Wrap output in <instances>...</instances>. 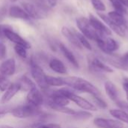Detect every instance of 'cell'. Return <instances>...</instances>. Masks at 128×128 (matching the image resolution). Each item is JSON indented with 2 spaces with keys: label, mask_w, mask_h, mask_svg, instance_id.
I'll use <instances>...</instances> for the list:
<instances>
[{
  "label": "cell",
  "mask_w": 128,
  "mask_h": 128,
  "mask_svg": "<svg viewBox=\"0 0 128 128\" xmlns=\"http://www.w3.org/2000/svg\"><path fill=\"white\" fill-rule=\"evenodd\" d=\"M46 1H47L48 4H49L50 6H52V7L56 6V3H57V0H46Z\"/></svg>",
  "instance_id": "38"
},
{
  "label": "cell",
  "mask_w": 128,
  "mask_h": 128,
  "mask_svg": "<svg viewBox=\"0 0 128 128\" xmlns=\"http://www.w3.org/2000/svg\"><path fill=\"white\" fill-rule=\"evenodd\" d=\"M6 53H7V50L5 45L0 42V60L4 59L5 58Z\"/></svg>",
  "instance_id": "33"
},
{
  "label": "cell",
  "mask_w": 128,
  "mask_h": 128,
  "mask_svg": "<svg viewBox=\"0 0 128 128\" xmlns=\"http://www.w3.org/2000/svg\"><path fill=\"white\" fill-rule=\"evenodd\" d=\"M88 65L89 68L94 71L98 73H113V69L104 63L100 58L92 56L88 59Z\"/></svg>",
  "instance_id": "6"
},
{
  "label": "cell",
  "mask_w": 128,
  "mask_h": 128,
  "mask_svg": "<svg viewBox=\"0 0 128 128\" xmlns=\"http://www.w3.org/2000/svg\"><path fill=\"white\" fill-rule=\"evenodd\" d=\"M46 82L49 86H64L62 77H56L52 76H46Z\"/></svg>",
  "instance_id": "23"
},
{
  "label": "cell",
  "mask_w": 128,
  "mask_h": 128,
  "mask_svg": "<svg viewBox=\"0 0 128 128\" xmlns=\"http://www.w3.org/2000/svg\"><path fill=\"white\" fill-rule=\"evenodd\" d=\"M27 49L22 46V45H18V44H16L14 46V50L16 52V53L20 56L21 58H26L27 57Z\"/></svg>",
  "instance_id": "29"
},
{
  "label": "cell",
  "mask_w": 128,
  "mask_h": 128,
  "mask_svg": "<svg viewBox=\"0 0 128 128\" xmlns=\"http://www.w3.org/2000/svg\"><path fill=\"white\" fill-rule=\"evenodd\" d=\"M73 116L75 117L77 119L86 120V119H88V118H91L92 116V115L90 112H88L82 111V112H76V113Z\"/></svg>",
  "instance_id": "31"
},
{
  "label": "cell",
  "mask_w": 128,
  "mask_h": 128,
  "mask_svg": "<svg viewBox=\"0 0 128 128\" xmlns=\"http://www.w3.org/2000/svg\"><path fill=\"white\" fill-rule=\"evenodd\" d=\"M26 101H27V104L39 108L40 106L43 105L44 99L40 91L38 90L36 87L28 92V94L26 97Z\"/></svg>",
  "instance_id": "9"
},
{
  "label": "cell",
  "mask_w": 128,
  "mask_h": 128,
  "mask_svg": "<svg viewBox=\"0 0 128 128\" xmlns=\"http://www.w3.org/2000/svg\"><path fill=\"white\" fill-rule=\"evenodd\" d=\"M59 48L60 50L62 51V54L64 55V56L68 59V61L76 68H79L80 65H79V62L76 59V58L75 57V56L74 55V53L63 44H59Z\"/></svg>",
  "instance_id": "17"
},
{
  "label": "cell",
  "mask_w": 128,
  "mask_h": 128,
  "mask_svg": "<svg viewBox=\"0 0 128 128\" xmlns=\"http://www.w3.org/2000/svg\"><path fill=\"white\" fill-rule=\"evenodd\" d=\"M62 33L68 40V41H70V43H71L74 46H75L76 47H77L79 49H82V46L81 44L80 43V41H79L76 34L74 33L70 28H68L66 26L62 27Z\"/></svg>",
  "instance_id": "15"
},
{
  "label": "cell",
  "mask_w": 128,
  "mask_h": 128,
  "mask_svg": "<svg viewBox=\"0 0 128 128\" xmlns=\"http://www.w3.org/2000/svg\"><path fill=\"white\" fill-rule=\"evenodd\" d=\"M104 88L107 96L113 101H118V92L113 82L111 81H106L104 84Z\"/></svg>",
  "instance_id": "16"
},
{
  "label": "cell",
  "mask_w": 128,
  "mask_h": 128,
  "mask_svg": "<svg viewBox=\"0 0 128 128\" xmlns=\"http://www.w3.org/2000/svg\"><path fill=\"white\" fill-rule=\"evenodd\" d=\"M89 22L92 25V26L94 28V29L102 37L105 38L107 35H110L112 34V31L110 28L104 25L100 20H99L95 16L90 14H89Z\"/></svg>",
  "instance_id": "7"
},
{
  "label": "cell",
  "mask_w": 128,
  "mask_h": 128,
  "mask_svg": "<svg viewBox=\"0 0 128 128\" xmlns=\"http://www.w3.org/2000/svg\"><path fill=\"white\" fill-rule=\"evenodd\" d=\"M80 43L81 44L82 46L85 47L86 49L88 50H92V45L91 44L89 43V41L88 40V39L82 34V33H79V32H75Z\"/></svg>",
  "instance_id": "25"
},
{
  "label": "cell",
  "mask_w": 128,
  "mask_h": 128,
  "mask_svg": "<svg viewBox=\"0 0 128 128\" xmlns=\"http://www.w3.org/2000/svg\"><path fill=\"white\" fill-rule=\"evenodd\" d=\"M16 71V62L14 58H9L0 64V74L5 76H10L14 74Z\"/></svg>",
  "instance_id": "14"
},
{
  "label": "cell",
  "mask_w": 128,
  "mask_h": 128,
  "mask_svg": "<svg viewBox=\"0 0 128 128\" xmlns=\"http://www.w3.org/2000/svg\"><path fill=\"white\" fill-rule=\"evenodd\" d=\"M30 67H31V74L32 76L35 81L36 84L39 86V88L46 92L49 88V86L47 85L46 82V74L43 70V69L34 62L31 61L30 63Z\"/></svg>",
  "instance_id": "3"
},
{
  "label": "cell",
  "mask_w": 128,
  "mask_h": 128,
  "mask_svg": "<svg viewBox=\"0 0 128 128\" xmlns=\"http://www.w3.org/2000/svg\"><path fill=\"white\" fill-rule=\"evenodd\" d=\"M110 113L117 120L128 124V112L122 110H111Z\"/></svg>",
  "instance_id": "22"
},
{
  "label": "cell",
  "mask_w": 128,
  "mask_h": 128,
  "mask_svg": "<svg viewBox=\"0 0 128 128\" xmlns=\"http://www.w3.org/2000/svg\"><path fill=\"white\" fill-rule=\"evenodd\" d=\"M121 61L122 62V64L124 65V67H128V52H126L121 58Z\"/></svg>",
  "instance_id": "36"
},
{
  "label": "cell",
  "mask_w": 128,
  "mask_h": 128,
  "mask_svg": "<svg viewBox=\"0 0 128 128\" xmlns=\"http://www.w3.org/2000/svg\"><path fill=\"white\" fill-rule=\"evenodd\" d=\"M20 90V86L17 82L11 83L9 86V87L4 91V93L3 94L0 100V103L2 104L8 103L18 93Z\"/></svg>",
  "instance_id": "13"
},
{
  "label": "cell",
  "mask_w": 128,
  "mask_h": 128,
  "mask_svg": "<svg viewBox=\"0 0 128 128\" xmlns=\"http://www.w3.org/2000/svg\"><path fill=\"white\" fill-rule=\"evenodd\" d=\"M98 14L99 17H100L101 20L105 23H106V25L110 28V30H112L113 32H115L120 37H124L126 35L125 29H124L122 27H121V26H118L116 23H115L108 16H106L104 14H102L100 12H98Z\"/></svg>",
  "instance_id": "12"
},
{
  "label": "cell",
  "mask_w": 128,
  "mask_h": 128,
  "mask_svg": "<svg viewBox=\"0 0 128 128\" xmlns=\"http://www.w3.org/2000/svg\"><path fill=\"white\" fill-rule=\"evenodd\" d=\"M94 124L98 128H124L123 122L117 119L95 118Z\"/></svg>",
  "instance_id": "8"
},
{
  "label": "cell",
  "mask_w": 128,
  "mask_h": 128,
  "mask_svg": "<svg viewBox=\"0 0 128 128\" xmlns=\"http://www.w3.org/2000/svg\"><path fill=\"white\" fill-rule=\"evenodd\" d=\"M17 83L20 86V90L25 91V92H30L33 88H36L35 84L26 76H22L20 78Z\"/></svg>",
  "instance_id": "21"
},
{
  "label": "cell",
  "mask_w": 128,
  "mask_h": 128,
  "mask_svg": "<svg viewBox=\"0 0 128 128\" xmlns=\"http://www.w3.org/2000/svg\"><path fill=\"white\" fill-rule=\"evenodd\" d=\"M4 37L7 38L8 40H10L11 42L18 44V45H22L25 46L26 49L30 48L31 45L28 41H26L25 39H23L20 35H19L17 33L14 32V31L11 30L10 28H7L4 31Z\"/></svg>",
  "instance_id": "11"
},
{
  "label": "cell",
  "mask_w": 128,
  "mask_h": 128,
  "mask_svg": "<svg viewBox=\"0 0 128 128\" xmlns=\"http://www.w3.org/2000/svg\"><path fill=\"white\" fill-rule=\"evenodd\" d=\"M7 28H8V27L5 26L0 25V39L4 38V31Z\"/></svg>",
  "instance_id": "37"
},
{
  "label": "cell",
  "mask_w": 128,
  "mask_h": 128,
  "mask_svg": "<svg viewBox=\"0 0 128 128\" xmlns=\"http://www.w3.org/2000/svg\"><path fill=\"white\" fill-rule=\"evenodd\" d=\"M10 84L11 82L8 79V76L0 74V90L2 92H4Z\"/></svg>",
  "instance_id": "28"
},
{
  "label": "cell",
  "mask_w": 128,
  "mask_h": 128,
  "mask_svg": "<svg viewBox=\"0 0 128 128\" xmlns=\"http://www.w3.org/2000/svg\"><path fill=\"white\" fill-rule=\"evenodd\" d=\"M49 66L51 68V70H52L56 73L60 74H66L68 73L67 68L64 63L58 58H52L50 62Z\"/></svg>",
  "instance_id": "19"
},
{
  "label": "cell",
  "mask_w": 128,
  "mask_h": 128,
  "mask_svg": "<svg viewBox=\"0 0 128 128\" xmlns=\"http://www.w3.org/2000/svg\"><path fill=\"white\" fill-rule=\"evenodd\" d=\"M125 8H128V0H118Z\"/></svg>",
  "instance_id": "39"
},
{
  "label": "cell",
  "mask_w": 128,
  "mask_h": 128,
  "mask_svg": "<svg viewBox=\"0 0 128 128\" xmlns=\"http://www.w3.org/2000/svg\"><path fill=\"white\" fill-rule=\"evenodd\" d=\"M17 0H10V2H16Z\"/></svg>",
  "instance_id": "41"
},
{
  "label": "cell",
  "mask_w": 128,
  "mask_h": 128,
  "mask_svg": "<svg viewBox=\"0 0 128 128\" xmlns=\"http://www.w3.org/2000/svg\"><path fill=\"white\" fill-rule=\"evenodd\" d=\"M22 6L25 11L29 17L34 19H40L44 16V11L42 8L28 2H22Z\"/></svg>",
  "instance_id": "10"
},
{
  "label": "cell",
  "mask_w": 128,
  "mask_h": 128,
  "mask_svg": "<svg viewBox=\"0 0 128 128\" xmlns=\"http://www.w3.org/2000/svg\"><path fill=\"white\" fill-rule=\"evenodd\" d=\"M10 113L18 118H28L31 117H35L40 115L39 108L33 106L28 104L21 105L15 108H12Z\"/></svg>",
  "instance_id": "2"
},
{
  "label": "cell",
  "mask_w": 128,
  "mask_h": 128,
  "mask_svg": "<svg viewBox=\"0 0 128 128\" xmlns=\"http://www.w3.org/2000/svg\"><path fill=\"white\" fill-rule=\"evenodd\" d=\"M66 97L70 100V101H73L82 110L87 111H97V107L93 104H92L86 99L76 94L70 89L68 90Z\"/></svg>",
  "instance_id": "5"
},
{
  "label": "cell",
  "mask_w": 128,
  "mask_h": 128,
  "mask_svg": "<svg viewBox=\"0 0 128 128\" xmlns=\"http://www.w3.org/2000/svg\"><path fill=\"white\" fill-rule=\"evenodd\" d=\"M108 16L115 22L116 23L118 26L122 27L124 29H126L128 28V23H127V20H125L124 16L123 14L117 12V11H111L109 12L108 14Z\"/></svg>",
  "instance_id": "18"
},
{
  "label": "cell",
  "mask_w": 128,
  "mask_h": 128,
  "mask_svg": "<svg viewBox=\"0 0 128 128\" xmlns=\"http://www.w3.org/2000/svg\"><path fill=\"white\" fill-rule=\"evenodd\" d=\"M49 106L52 110H53L54 111L62 112V113H64V114L70 115V116H74L76 112L74 110L70 109V108L67 107V106H53V105H50Z\"/></svg>",
  "instance_id": "24"
},
{
  "label": "cell",
  "mask_w": 128,
  "mask_h": 128,
  "mask_svg": "<svg viewBox=\"0 0 128 128\" xmlns=\"http://www.w3.org/2000/svg\"><path fill=\"white\" fill-rule=\"evenodd\" d=\"M76 26H77L78 28L80 30L81 33L86 38H88L90 40L95 41V40H96L97 37L99 35V34L92 26L88 19L83 17V16L78 17L76 20Z\"/></svg>",
  "instance_id": "4"
},
{
  "label": "cell",
  "mask_w": 128,
  "mask_h": 128,
  "mask_svg": "<svg viewBox=\"0 0 128 128\" xmlns=\"http://www.w3.org/2000/svg\"><path fill=\"white\" fill-rule=\"evenodd\" d=\"M92 4L95 10L98 11H105L106 6L101 0H91Z\"/></svg>",
  "instance_id": "30"
},
{
  "label": "cell",
  "mask_w": 128,
  "mask_h": 128,
  "mask_svg": "<svg viewBox=\"0 0 128 128\" xmlns=\"http://www.w3.org/2000/svg\"><path fill=\"white\" fill-rule=\"evenodd\" d=\"M123 88L125 92V94H126V98H127V100L128 101V78H126L124 80V82H123Z\"/></svg>",
  "instance_id": "35"
},
{
  "label": "cell",
  "mask_w": 128,
  "mask_h": 128,
  "mask_svg": "<svg viewBox=\"0 0 128 128\" xmlns=\"http://www.w3.org/2000/svg\"><path fill=\"white\" fill-rule=\"evenodd\" d=\"M12 109H10L9 106H0V117L4 116L8 112H10Z\"/></svg>",
  "instance_id": "34"
},
{
  "label": "cell",
  "mask_w": 128,
  "mask_h": 128,
  "mask_svg": "<svg viewBox=\"0 0 128 128\" xmlns=\"http://www.w3.org/2000/svg\"><path fill=\"white\" fill-rule=\"evenodd\" d=\"M62 79L64 80V86H68L76 91L90 94L93 97L100 96V90L92 83L83 78L78 76H67L62 77Z\"/></svg>",
  "instance_id": "1"
},
{
  "label": "cell",
  "mask_w": 128,
  "mask_h": 128,
  "mask_svg": "<svg viewBox=\"0 0 128 128\" xmlns=\"http://www.w3.org/2000/svg\"><path fill=\"white\" fill-rule=\"evenodd\" d=\"M94 99L96 104L99 106L100 108L104 109V110L107 108V104H106V103L104 100L103 98H100V97H94Z\"/></svg>",
  "instance_id": "32"
},
{
  "label": "cell",
  "mask_w": 128,
  "mask_h": 128,
  "mask_svg": "<svg viewBox=\"0 0 128 128\" xmlns=\"http://www.w3.org/2000/svg\"><path fill=\"white\" fill-rule=\"evenodd\" d=\"M9 15L13 18L22 19V20H28L30 17L25 11L24 9L18 6H12L9 9Z\"/></svg>",
  "instance_id": "20"
},
{
  "label": "cell",
  "mask_w": 128,
  "mask_h": 128,
  "mask_svg": "<svg viewBox=\"0 0 128 128\" xmlns=\"http://www.w3.org/2000/svg\"><path fill=\"white\" fill-rule=\"evenodd\" d=\"M110 1L112 3L113 8H115L116 11H117V12H118V13H120V14H122L123 15L128 13L126 8L118 0H110Z\"/></svg>",
  "instance_id": "26"
},
{
  "label": "cell",
  "mask_w": 128,
  "mask_h": 128,
  "mask_svg": "<svg viewBox=\"0 0 128 128\" xmlns=\"http://www.w3.org/2000/svg\"><path fill=\"white\" fill-rule=\"evenodd\" d=\"M0 128H15L13 127H10L9 125H0Z\"/></svg>",
  "instance_id": "40"
},
{
  "label": "cell",
  "mask_w": 128,
  "mask_h": 128,
  "mask_svg": "<svg viewBox=\"0 0 128 128\" xmlns=\"http://www.w3.org/2000/svg\"><path fill=\"white\" fill-rule=\"evenodd\" d=\"M31 128H62L58 124L55 123H36L31 126Z\"/></svg>",
  "instance_id": "27"
}]
</instances>
